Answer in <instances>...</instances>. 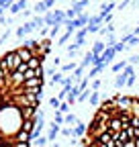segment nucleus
Here are the masks:
<instances>
[{
  "label": "nucleus",
  "instance_id": "obj_31",
  "mask_svg": "<svg viewBox=\"0 0 139 147\" xmlns=\"http://www.w3.org/2000/svg\"><path fill=\"white\" fill-rule=\"evenodd\" d=\"M90 96H92V92H90V90H82V94L78 96V102H86V100H90Z\"/></svg>",
  "mask_w": 139,
  "mask_h": 147
},
{
  "label": "nucleus",
  "instance_id": "obj_13",
  "mask_svg": "<svg viewBox=\"0 0 139 147\" xmlns=\"http://www.w3.org/2000/svg\"><path fill=\"white\" fill-rule=\"evenodd\" d=\"M74 137H78V139L86 137V123H84V121H80V123L74 127Z\"/></svg>",
  "mask_w": 139,
  "mask_h": 147
},
{
  "label": "nucleus",
  "instance_id": "obj_33",
  "mask_svg": "<svg viewBox=\"0 0 139 147\" xmlns=\"http://www.w3.org/2000/svg\"><path fill=\"white\" fill-rule=\"evenodd\" d=\"M86 35H88V29H80V31H76V35H74V39H86Z\"/></svg>",
  "mask_w": 139,
  "mask_h": 147
},
{
  "label": "nucleus",
  "instance_id": "obj_26",
  "mask_svg": "<svg viewBox=\"0 0 139 147\" xmlns=\"http://www.w3.org/2000/svg\"><path fill=\"white\" fill-rule=\"evenodd\" d=\"M127 133H129L131 141H139V129H137V127H129V129H127Z\"/></svg>",
  "mask_w": 139,
  "mask_h": 147
},
{
  "label": "nucleus",
  "instance_id": "obj_21",
  "mask_svg": "<svg viewBox=\"0 0 139 147\" xmlns=\"http://www.w3.org/2000/svg\"><path fill=\"white\" fill-rule=\"evenodd\" d=\"M78 51H80V47L76 45V43H72V45H67V57L74 61V57L78 55Z\"/></svg>",
  "mask_w": 139,
  "mask_h": 147
},
{
  "label": "nucleus",
  "instance_id": "obj_14",
  "mask_svg": "<svg viewBox=\"0 0 139 147\" xmlns=\"http://www.w3.org/2000/svg\"><path fill=\"white\" fill-rule=\"evenodd\" d=\"M104 49H107V41H96V43L92 45V49H90V51H92L94 55H102V53H104Z\"/></svg>",
  "mask_w": 139,
  "mask_h": 147
},
{
  "label": "nucleus",
  "instance_id": "obj_43",
  "mask_svg": "<svg viewBox=\"0 0 139 147\" xmlns=\"http://www.w3.org/2000/svg\"><path fill=\"white\" fill-rule=\"evenodd\" d=\"M125 147H139V145H137V141H131V143H127Z\"/></svg>",
  "mask_w": 139,
  "mask_h": 147
},
{
  "label": "nucleus",
  "instance_id": "obj_19",
  "mask_svg": "<svg viewBox=\"0 0 139 147\" xmlns=\"http://www.w3.org/2000/svg\"><path fill=\"white\" fill-rule=\"evenodd\" d=\"M78 65H80V63H76V61L63 63V65H61V74H67V71H76V69H78Z\"/></svg>",
  "mask_w": 139,
  "mask_h": 147
},
{
  "label": "nucleus",
  "instance_id": "obj_24",
  "mask_svg": "<svg viewBox=\"0 0 139 147\" xmlns=\"http://www.w3.org/2000/svg\"><path fill=\"white\" fill-rule=\"evenodd\" d=\"M100 98H102L100 92H92V96H90V100H88L90 106H100Z\"/></svg>",
  "mask_w": 139,
  "mask_h": 147
},
{
  "label": "nucleus",
  "instance_id": "obj_28",
  "mask_svg": "<svg viewBox=\"0 0 139 147\" xmlns=\"http://www.w3.org/2000/svg\"><path fill=\"white\" fill-rule=\"evenodd\" d=\"M72 35H76V33H67V31H65V33H63V35L59 37V39H57V45H59V47H63V45L67 43V39H70Z\"/></svg>",
  "mask_w": 139,
  "mask_h": 147
},
{
  "label": "nucleus",
  "instance_id": "obj_2",
  "mask_svg": "<svg viewBox=\"0 0 139 147\" xmlns=\"http://www.w3.org/2000/svg\"><path fill=\"white\" fill-rule=\"evenodd\" d=\"M2 57L6 59V65H8V69L10 71H16L19 69V65L23 63V59L19 57V53H16V49H10V51H6Z\"/></svg>",
  "mask_w": 139,
  "mask_h": 147
},
{
  "label": "nucleus",
  "instance_id": "obj_17",
  "mask_svg": "<svg viewBox=\"0 0 139 147\" xmlns=\"http://www.w3.org/2000/svg\"><path fill=\"white\" fill-rule=\"evenodd\" d=\"M78 123H80V119H78L76 115H72V113H70V115H65V127H72V129H74Z\"/></svg>",
  "mask_w": 139,
  "mask_h": 147
},
{
  "label": "nucleus",
  "instance_id": "obj_48",
  "mask_svg": "<svg viewBox=\"0 0 139 147\" xmlns=\"http://www.w3.org/2000/svg\"><path fill=\"white\" fill-rule=\"evenodd\" d=\"M43 147H51V145H43Z\"/></svg>",
  "mask_w": 139,
  "mask_h": 147
},
{
  "label": "nucleus",
  "instance_id": "obj_6",
  "mask_svg": "<svg viewBox=\"0 0 139 147\" xmlns=\"http://www.w3.org/2000/svg\"><path fill=\"white\" fill-rule=\"evenodd\" d=\"M115 55H117L115 47H107V49H104V53L100 55V61H102L104 65H109V63H113V59H115Z\"/></svg>",
  "mask_w": 139,
  "mask_h": 147
},
{
  "label": "nucleus",
  "instance_id": "obj_34",
  "mask_svg": "<svg viewBox=\"0 0 139 147\" xmlns=\"http://www.w3.org/2000/svg\"><path fill=\"white\" fill-rule=\"evenodd\" d=\"M61 135L63 137H74V129L72 127H61Z\"/></svg>",
  "mask_w": 139,
  "mask_h": 147
},
{
  "label": "nucleus",
  "instance_id": "obj_47",
  "mask_svg": "<svg viewBox=\"0 0 139 147\" xmlns=\"http://www.w3.org/2000/svg\"><path fill=\"white\" fill-rule=\"evenodd\" d=\"M0 147H10V145H6V143H4V145H0Z\"/></svg>",
  "mask_w": 139,
  "mask_h": 147
},
{
  "label": "nucleus",
  "instance_id": "obj_20",
  "mask_svg": "<svg viewBox=\"0 0 139 147\" xmlns=\"http://www.w3.org/2000/svg\"><path fill=\"white\" fill-rule=\"evenodd\" d=\"M31 145H35V147H43V145H49V139H47V135H45V137H35V139L31 141Z\"/></svg>",
  "mask_w": 139,
  "mask_h": 147
},
{
  "label": "nucleus",
  "instance_id": "obj_5",
  "mask_svg": "<svg viewBox=\"0 0 139 147\" xmlns=\"http://www.w3.org/2000/svg\"><path fill=\"white\" fill-rule=\"evenodd\" d=\"M16 53H19V57L27 63V61H31L33 57H35V51L33 49H29V47H25V45H21L19 49H16Z\"/></svg>",
  "mask_w": 139,
  "mask_h": 147
},
{
  "label": "nucleus",
  "instance_id": "obj_40",
  "mask_svg": "<svg viewBox=\"0 0 139 147\" xmlns=\"http://www.w3.org/2000/svg\"><path fill=\"white\" fill-rule=\"evenodd\" d=\"M14 35H16V39H23V37H25L27 33L23 31V27H19V29H16V31H14Z\"/></svg>",
  "mask_w": 139,
  "mask_h": 147
},
{
  "label": "nucleus",
  "instance_id": "obj_46",
  "mask_svg": "<svg viewBox=\"0 0 139 147\" xmlns=\"http://www.w3.org/2000/svg\"><path fill=\"white\" fill-rule=\"evenodd\" d=\"M4 143H6V139H4L2 135H0V145H4Z\"/></svg>",
  "mask_w": 139,
  "mask_h": 147
},
{
  "label": "nucleus",
  "instance_id": "obj_16",
  "mask_svg": "<svg viewBox=\"0 0 139 147\" xmlns=\"http://www.w3.org/2000/svg\"><path fill=\"white\" fill-rule=\"evenodd\" d=\"M35 129H37V121H35V119H31V121H23V131L33 133Z\"/></svg>",
  "mask_w": 139,
  "mask_h": 147
},
{
  "label": "nucleus",
  "instance_id": "obj_3",
  "mask_svg": "<svg viewBox=\"0 0 139 147\" xmlns=\"http://www.w3.org/2000/svg\"><path fill=\"white\" fill-rule=\"evenodd\" d=\"M117 110L119 113H131V104H133V96H123V94H117L115 98Z\"/></svg>",
  "mask_w": 139,
  "mask_h": 147
},
{
  "label": "nucleus",
  "instance_id": "obj_4",
  "mask_svg": "<svg viewBox=\"0 0 139 147\" xmlns=\"http://www.w3.org/2000/svg\"><path fill=\"white\" fill-rule=\"evenodd\" d=\"M59 133H61V127L55 125L53 121H51V123H49V131H47V139H49V143H55V139H57Z\"/></svg>",
  "mask_w": 139,
  "mask_h": 147
},
{
  "label": "nucleus",
  "instance_id": "obj_36",
  "mask_svg": "<svg viewBox=\"0 0 139 147\" xmlns=\"http://www.w3.org/2000/svg\"><path fill=\"white\" fill-rule=\"evenodd\" d=\"M8 12H10V14H12V16H14V14H19V12H23V10H21V8H19V4H16V2H14V4H12V6H10V8H8Z\"/></svg>",
  "mask_w": 139,
  "mask_h": 147
},
{
  "label": "nucleus",
  "instance_id": "obj_45",
  "mask_svg": "<svg viewBox=\"0 0 139 147\" xmlns=\"http://www.w3.org/2000/svg\"><path fill=\"white\" fill-rule=\"evenodd\" d=\"M4 10H6V8H4L2 4H0V16H2V14H4Z\"/></svg>",
  "mask_w": 139,
  "mask_h": 147
},
{
  "label": "nucleus",
  "instance_id": "obj_10",
  "mask_svg": "<svg viewBox=\"0 0 139 147\" xmlns=\"http://www.w3.org/2000/svg\"><path fill=\"white\" fill-rule=\"evenodd\" d=\"M35 14H41V16H45L47 12H49V6L45 4V2H41V0H37V2H35V6L31 8Z\"/></svg>",
  "mask_w": 139,
  "mask_h": 147
},
{
  "label": "nucleus",
  "instance_id": "obj_30",
  "mask_svg": "<svg viewBox=\"0 0 139 147\" xmlns=\"http://www.w3.org/2000/svg\"><path fill=\"white\" fill-rule=\"evenodd\" d=\"M131 115H133V117H139V98H133V104H131Z\"/></svg>",
  "mask_w": 139,
  "mask_h": 147
},
{
  "label": "nucleus",
  "instance_id": "obj_35",
  "mask_svg": "<svg viewBox=\"0 0 139 147\" xmlns=\"http://www.w3.org/2000/svg\"><path fill=\"white\" fill-rule=\"evenodd\" d=\"M131 65H139V55L137 53H133V55H129V59H127Z\"/></svg>",
  "mask_w": 139,
  "mask_h": 147
},
{
  "label": "nucleus",
  "instance_id": "obj_23",
  "mask_svg": "<svg viewBox=\"0 0 139 147\" xmlns=\"http://www.w3.org/2000/svg\"><path fill=\"white\" fill-rule=\"evenodd\" d=\"M127 65H129V61H127V59H121L119 63H113V74H117V71H123Z\"/></svg>",
  "mask_w": 139,
  "mask_h": 147
},
{
  "label": "nucleus",
  "instance_id": "obj_39",
  "mask_svg": "<svg viewBox=\"0 0 139 147\" xmlns=\"http://www.w3.org/2000/svg\"><path fill=\"white\" fill-rule=\"evenodd\" d=\"M125 49H127V45H125V43H121V41L115 45V51H117V53H123Z\"/></svg>",
  "mask_w": 139,
  "mask_h": 147
},
{
  "label": "nucleus",
  "instance_id": "obj_44",
  "mask_svg": "<svg viewBox=\"0 0 139 147\" xmlns=\"http://www.w3.org/2000/svg\"><path fill=\"white\" fill-rule=\"evenodd\" d=\"M4 104V92H0V106Z\"/></svg>",
  "mask_w": 139,
  "mask_h": 147
},
{
  "label": "nucleus",
  "instance_id": "obj_9",
  "mask_svg": "<svg viewBox=\"0 0 139 147\" xmlns=\"http://www.w3.org/2000/svg\"><path fill=\"white\" fill-rule=\"evenodd\" d=\"M109 131H111V133H119V131H123V123H121V119H119V117H113V119L109 121Z\"/></svg>",
  "mask_w": 139,
  "mask_h": 147
},
{
  "label": "nucleus",
  "instance_id": "obj_8",
  "mask_svg": "<svg viewBox=\"0 0 139 147\" xmlns=\"http://www.w3.org/2000/svg\"><path fill=\"white\" fill-rule=\"evenodd\" d=\"M90 4V0H72V8H74V12L80 16V14H84V8Z\"/></svg>",
  "mask_w": 139,
  "mask_h": 147
},
{
  "label": "nucleus",
  "instance_id": "obj_41",
  "mask_svg": "<svg viewBox=\"0 0 139 147\" xmlns=\"http://www.w3.org/2000/svg\"><path fill=\"white\" fill-rule=\"evenodd\" d=\"M135 80H137V74H133V76H129V80H127V86L131 88V86L135 84Z\"/></svg>",
  "mask_w": 139,
  "mask_h": 147
},
{
  "label": "nucleus",
  "instance_id": "obj_1",
  "mask_svg": "<svg viewBox=\"0 0 139 147\" xmlns=\"http://www.w3.org/2000/svg\"><path fill=\"white\" fill-rule=\"evenodd\" d=\"M23 129V115H21V108L14 106L12 102H4L0 106V135L4 139H12L16 137Z\"/></svg>",
  "mask_w": 139,
  "mask_h": 147
},
{
  "label": "nucleus",
  "instance_id": "obj_25",
  "mask_svg": "<svg viewBox=\"0 0 139 147\" xmlns=\"http://www.w3.org/2000/svg\"><path fill=\"white\" fill-rule=\"evenodd\" d=\"M47 102H49V106L53 108V110H59V106H61V100H59L57 96H51V98H49Z\"/></svg>",
  "mask_w": 139,
  "mask_h": 147
},
{
  "label": "nucleus",
  "instance_id": "obj_50",
  "mask_svg": "<svg viewBox=\"0 0 139 147\" xmlns=\"http://www.w3.org/2000/svg\"><path fill=\"white\" fill-rule=\"evenodd\" d=\"M137 98H139V96H137Z\"/></svg>",
  "mask_w": 139,
  "mask_h": 147
},
{
  "label": "nucleus",
  "instance_id": "obj_15",
  "mask_svg": "<svg viewBox=\"0 0 139 147\" xmlns=\"http://www.w3.org/2000/svg\"><path fill=\"white\" fill-rule=\"evenodd\" d=\"M14 141H21V143H31V133H27V131H21L16 133V137H14Z\"/></svg>",
  "mask_w": 139,
  "mask_h": 147
},
{
  "label": "nucleus",
  "instance_id": "obj_42",
  "mask_svg": "<svg viewBox=\"0 0 139 147\" xmlns=\"http://www.w3.org/2000/svg\"><path fill=\"white\" fill-rule=\"evenodd\" d=\"M53 65H55V67L61 65V59H59V57H53Z\"/></svg>",
  "mask_w": 139,
  "mask_h": 147
},
{
  "label": "nucleus",
  "instance_id": "obj_32",
  "mask_svg": "<svg viewBox=\"0 0 139 147\" xmlns=\"http://www.w3.org/2000/svg\"><path fill=\"white\" fill-rule=\"evenodd\" d=\"M70 108H72V104H70L67 100H63L61 106H59V113H61V115H70Z\"/></svg>",
  "mask_w": 139,
  "mask_h": 147
},
{
  "label": "nucleus",
  "instance_id": "obj_11",
  "mask_svg": "<svg viewBox=\"0 0 139 147\" xmlns=\"http://www.w3.org/2000/svg\"><path fill=\"white\" fill-rule=\"evenodd\" d=\"M113 139H115V141H119L121 145H127V143H131V137H129V133H127V131L113 133Z\"/></svg>",
  "mask_w": 139,
  "mask_h": 147
},
{
  "label": "nucleus",
  "instance_id": "obj_27",
  "mask_svg": "<svg viewBox=\"0 0 139 147\" xmlns=\"http://www.w3.org/2000/svg\"><path fill=\"white\" fill-rule=\"evenodd\" d=\"M23 31H25L27 35H31L33 31H37V27H35V23H33V21H27V23L23 25Z\"/></svg>",
  "mask_w": 139,
  "mask_h": 147
},
{
  "label": "nucleus",
  "instance_id": "obj_49",
  "mask_svg": "<svg viewBox=\"0 0 139 147\" xmlns=\"http://www.w3.org/2000/svg\"><path fill=\"white\" fill-rule=\"evenodd\" d=\"M102 2H107V0H102Z\"/></svg>",
  "mask_w": 139,
  "mask_h": 147
},
{
  "label": "nucleus",
  "instance_id": "obj_38",
  "mask_svg": "<svg viewBox=\"0 0 139 147\" xmlns=\"http://www.w3.org/2000/svg\"><path fill=\"white\" fill-rule=\"evenodd\" d=\"M100 86H102V82L96 78V80H92V84H90V90H100Z\"/></svg>",
  "mask_w": 139,
  "mask_h": 147
},
{
  "label": "nucleus",
  "instance_id": "obj_12",
  "mask_svg": "<svg viewBox=\"0 0 139 147\" xmlns=\"http://www.w3.org/2000/svg\"><path fill=\"white\" fill-rule=\"evenodd\" d=\"M127 80H129V76H125L123 71L121 74H117V78H115V82H113V86L117 88V90H121L123 86H127Z\"/></svg>",
  "mask_w": 139,
  "mask_h": 147
},
{
  "label": "nucleus",
  "instance_id": "obj_22",
  "mask_svg": "<svg viewBox=\"0 0 139 147\" xmlns=\"http://www.w3.org/2000/svg\"><path fill=\"white\" fill-rule=\"evenodd\" d=\"M63 82V76H61V71H55L53 76H49V84L51 86H55V84H61Z\"/></svg>",
  "mask_w": 139,
  "mask_h": 147
},
{
  "label": "nucleus",
  "instance_id": "obj_29",
  "mask_svg": "<svg viewBox=\"0 0 139 147\" xmlns=\"http://www.w3.org/2000/svg\"><path fill=\"white\" fill-rule=\"evenodd\" d=\"M98 143H109V141H113V133L111 131H107V133H102L98 139H96Z\"/></svg>",
  "mask_w": 139,
  "mask_h": 147
},
{
  "label": "nucleus",
  "instance_id": "obj_7",
  "mask_svg": "<svg viewBox=\"0 0 139 147\" xmlns=\"http://www.w3.org/2000/svg\"><path fill=\"white\" fill-rule=\"evenodd\" d=\"M39 106H23L21 108V115H23V121H31L35 119V115H37Z\"/></svg>",
  "mask_w": 139,
  "mask_h": 147
},
{
  "label": "nucleus",
  "instance_id": "obj_18",
  "mask_svg": "<svg viewBox=\"0 0 139 147\" xmlns=\"http://www.w3.org/2000/svg\"><path fill=\"white\" fill-rule=\"evenodd\" d=\"M31 21H33V23H35V27H37V29H39V31H41V29H43V27H45V16H41V14H35V16H33V18H31Z\"/></svg>",
  "mask_w": 139,
  "mask_h": 147
},
{
  "label": "nucleus",
  "instance_id": "obj_37",
  "mask_svg": "<svg viewBox=\"0 0 139 147\" xmlns=\"http://www.w3.org/2000/svg\"><path fill=\"white\" fill-rule=\"evenodd\" d=\"M123 74H125V76H133V74H135V65H131V63H129V65L123 69Z\"/></svg>",
  "mask_w": 139,
  "mask_h": 147
}]
</instances>
